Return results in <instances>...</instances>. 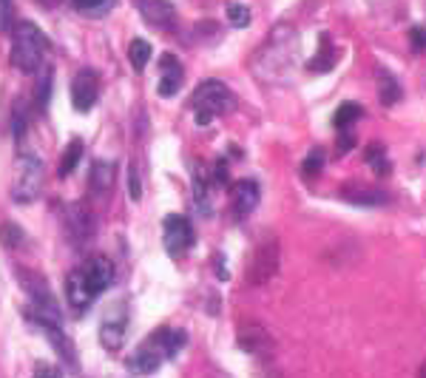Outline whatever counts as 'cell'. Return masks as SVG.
<instances>
[{
	"label": "cell",
	"instance_id": "cell-1",
	"mask_svg": "<svg viewBox=\"0 0 426 378\" xmlns=\"http://www.w3.org/2000/svg\"><path fill=\"white\" fill-rule=\"evenodd\" d=\"M298 46V34L290 26H276L270 29L267 43L256 52V71H259L265 80H273L279 74H284L293 63V52Z\"/></svg>",
	"mask_w": 426,
	"mask_h": 378
},
{
	"label": "cell",
	"instance_id": "cell-2",
	"mask_svg": "<svg viewBox=\"0 0 426 378\" xmlns=\"http://www.w3.org/2000/svg\"><path fill=\"white\" fill-rule=\"evenodd\" d=\"M49 40L31 20H20L15 29V40H12V63L20 71H37L46 63L49 54Z\"/></svg>",
	"mask_w": 426,
	"mask_h": 378
},
{
	"label": "cell",
	"instance_id": "cell-3",
	"mask_svg": "<svg viewBox=\"0 0 426 378\" xmlns=\"http://www.w3.org/2000/svg\"><path fill=\"white\" fill-rule=\"evenodd\" d=\"M191 106L196 111V125H210L216 117L236 108V94L219 80H205L202 86H196Z\"/></svg>",
	"mask_w": 426,
	"mask_h": 378
},
{
	"label": "cell",
	"instance_id": "cell-4",
	"mask_svg": "<svg viewBox=\"0 0 426 378\" xmlns=\"http://www.w3.org/2000/svg\"><path fill=\"white\" fill-rule=\"evenodd\" d=\"M43 182H46V168L43 162L31 154H23L17 162H15V174H12V199L17 205H31L40 191H43Z\"/></svg>",
	"mask_w": 426,
	"mask_h": 378
},
{
	"label": "cell",
	"instance_id": "cell-5",
	"mask_svg": "<svg viewBox=\"0 0 426 378\" xmlns=\"http://www.w3.org/2000/svg\"><path fill=\"white\" fill-rule=\"evenodd\" d=\"M193 225H191V219L188 217H182V214H170L168 219H165V225H162V242H165V250L174 259H179V256H185L188 250L193 247Z\"/></svg>",
	"mask_w": 426,
	"mask_h": 378
},
{
	"label": "cell",
	"instance_id": "cell-6",
	"mask_svg": "<svg viewBox=\"0 0 426 378\" xmlns=\"http://www.w3.org/2000/svg\"><path fill=\"white\" fill-rule=\"evenodd\" d=\"M276 270H279V239L270 236L256 247V254L247 265V284H265L276 276Z\"/></svg>",
	"mask_w": 426,
	"mask_h": 378
},
{
	"label": "cell",
	"instance_id": "cell-7",
	"mask_svg": "<svg viewBox=\"0 0 426 378\" xmlns=\"http://www.w3.org/2000/svg\"><path fill=\"white\" fill-rule=\"evenodd\" d=\"M66 228H68V236L77 247H85L89 242H94L97 236V219H94V211L85 202H71L66 208Z\"/></svg>",
	"mask_w": 426,
	"mask_h": 378
},
{
	"label": "cell",
	"instance_id": "cell-8",
	"mask_svg": "<svg viewBox=\"0 0 426 378\" xmlns=\"http://www.w3.org/2000/svg\"><path fill=\"white\" fill-rule=\"evenodd\" d=\"M97 97H100V74H97V68L85 66L71 80V103L80 114H85L97 106Z\"/></svg>",
	"mask_w": 426,
	"mask_h": 378
},
{
	"label": "cell",
	"instance_id": "cell-9",
	"mask_svg": "<svg viewBox=\"0 0 426 378\" xmlns=\"http://www.w3.org/2000/svg\"><path fill=\"white\" fill-rule=\"evenodd\" d=\"M165 361V353H162V333H151L148 339L137 347V353L128 358V370L131 372H140V375H151L159 370V364Z\"/></svg>",
	"mask_w": 426,
	"mask_h": 378
},
{
	"label": "cell",
	"instance_id": "cell-10",
	"mask_svg": "<svg viewBox=\"0 0 426 378\" xmlns=\"http://www.w3.org/2000/svg\"><path fill=\"white\" fill-rule=\"evenodd\" d=\"M80 270H82V279H85V284H89V290H91L94 299L114 284V276H117L114 262L108 256H91V259H85V265Z\"/></svg>",
	"mask_w": 426,
	"mask_h": 378
},
{
	"label": "cell",
	"instance_id": "cell-11",
	"mask_svg": "<svg viewBox=\"0 0 426 378\" xmlns=\"http://www.w3.org/2000/svg\"><path fill=\"white\" fill-rule=\"evenodd\" d=\"M125 333H128V307L117 305L114 310L105 313V319L100 324V344L105 350H119L125 342Z\"/></svg>",
	"mask_w": 426,
	"mask_h": 378
},
{
	"label": "cell",
	"instance_id": "cell-12",
	"mask_svg": "<svg viewBox=\"0 0 426 378\" xmlns=\"http://www.w3.org/2000/svg\"><path fill=\"white\" fill-rule=\"evenodd\" d=\"M182 80H185L182 63L177 60V54L165 52V54L159 57V86H156L159 97H174V94L182 89Z\"/></svg>",
	"mask_w": 426,
	"mask_h": 378
},
{
	"label": "cell",
	"instance_id": "cell-13",
	"mask_svg": "<svg viewBox=\"0 0 426 378\" xmlns=\"http://www.w3.org/2000/svg\"><path fill=\"white\" fill-rule=\"evenodd\" d=\"M230 196H233V214H236V219H247L256 208H259L262 191H259V182H256V180H239L233 185Z\"/></svg>",
	"mask_w": 426,
	"mask_h": 378
},
{
	"label": "cell",
	"instance_id": "cell-14",
	"mask_svg": "<svg viewBox=\"0 0 426 378\" xmlns=\"http://www.w3.org/2000/svg\"><path fill=\"white\" fill-rule=\"evenodd\" d=\"M66 299H68V307H71L74 316H82L85 310H89L91 299H94L91 290H89V284H85V279H82V270L80 268H74L66 276Z\"/></svg>",
	"mask_w": 426,
	"mask_h": 378
},
{
	"label": "cell",
	"instance_id": "cell-15",
	"mask_svg": "<svg viewBox=\"0 0 426 378\" xmlns=\"http://www.w3.org/2000/svg\"><path fill=\"white\" fill-rule=\"evenodd\" d=\"M338 196L350 205H358V208H381L390 202L387 191L369 188V185H344V188H338Z\"/></svg>",
	"mask_w": 426,
	"mask_h": 378
},
{
	"label": "cell",
	"instance_id": "cell-16",
	"mask_svg": "<svg viewBox=\"0 0 426 378\" xmlns=\"http://www.w3.org/2000/svg\"><path fill=\"white\" fill-rule=\"evenodd\" d=\"M137 9L142 15V20L148 26H156V29H170L177 20V12L170 6V0H137Z\"/></svg>",
	"mask_w": 426,
	"mask_h": 378
},
{
	"label": "cell",
	"instance_id": "cell-17",
	"mask_svg": "<svg viewBox=\"0 0 426 378\" xmlns=\"http://www.w3.org/2000/svg\"><path fill=\"white\" fill-rule=\"evenodd\" d=\"M375 86H378V100L381 106H398L404 100V89H401V82L398 77L390 71V68H383V66H375Z\"/></svg>",
	"mask_w": 426,
	"mask_h": 378
},
{
	"label": "cell",
	"instance_id": "cell-18",
	"mask_svg": "<svg viewBox=\"0 0 426 378\" xmlns=\"http://www.w3.org/2000/svg\"><path fill=\"white\" fill-rule=\"evenodd\" d=\"M364 162L372 168L375 177H390L392 174V159L387 154V145L378 143V140H372V143L364 145Z\"/></svg>",
	"mask_w": 426,
	"mask_h": 378
},
{
	"label": "cell",
	"instance_id": "cell-19",
	"mask_svg": "<svg viewBox=\"0 0 426 378\" xmlns=\"http://www.w3.org/2000/svg\"><path fill=\"white\" fill-rule=\"evenodd\" d=\"M89 188L94 196H108V191L114 188V165L97 159L91 165V174H89Z\"/></svg>",
	"mask_w": 426,
	"mask_h": 378
},
{
	"label": "cell",
	"instance_id": "cell-20",
	"mask_svg": "<svg viewBox=\"0 0 426 378\" xmlns=\"http://www.w3.org/2000/svg\"><path fill=\"white\" fill-rule=\"evenodd\" d=\"M335 63H338V49L332 46V40H330V34L327 31H321V52L307 63V71H318V74H327V71H332L335 68Z\"/></svg>",
	"mask_w": 426,
	"mask_h": 378
},
{
	"label": "cell",
	"instance_id": "cell-21",
	"mask_svg": "<svg viewBox=\"0 0 426 378\" xmlns=\"http://www.w3.org/2000/svg\"><path fill=\"white\" fill-rule=\"evenodd\" d=\"M71 9L82 17L103 20L117 9V0H71Z\"/></svg>",
	"mask_w": 426,
	"mask_h": 378
},
{
	"label": "cell",
	"instance_id": "cell-22",
	"mask_svg": "<svg viewBox=\"0 0 426 378\" xmlns=\"http://www.w3.org/2000/svg\"><path fill=\"white\" fill-rule=\"evenodd\" d=\"M239 344L247 353H259V350H267L270 347V335L259 324H242V330H239Z\"/></svg>",
	"mask_w": 426,
	"mask_h": 378
},
{
	"label": "cell",
	"instance_id": "cell-23",
	"mask_svg": "<svg viewBox=\"0 0 426 378\" xmlns=\"http://www.w3.org/2000/svg\"><path fill=\"white\" fill-rule=\"evenodd\" d=\"M361 117H364V108H361L358 103H344V106L335 111L332 122H335L338 131H355V122H358Z\"/></svg>",
	"mask_w": 426,
	"mask_h": 378
},
{
	"label": "cell",
	"instance_id": "cell-24",
	"mask_svg": "<svg viewBox=\"0 0 426 378\" xmlns=\"http://www.w3.org/2000/svg\"><path fill=\"white\" fill-rule=\"evenodd\" d=\"M159 333H162V353H165V358H177L182 353V347L188 344V333L185 330H168V327H162Z\"/></svg>",
	"mask_w": 426,
	"mask_h": 378
},
{
	"label": "cell",
	"instance_id": "cell-25",
	"mask_svg": "<svg viewBox=\"0 0 426 378\" xmlns=\"http://www.w3.org/2000/svg\"><path fill=\"white\" fill-rule=\"evenodd\" d=\"M193 199H196V208L202 211V217H213L210 185H207V180H202V171H199V168L193 171Z\"/></svg>",
	"mask_w": 426,
	"mask_h": 378
},
{
	"label": "cell",
	"instance_id": "cell-26",
	"mask_svg": "<svg viewBox=\"0 0 426 378\" xmlns=\"http://www.w3.org/2000/svg\"><path fill=\"white\" fill-rule=\"evenodd\" d=\"M151 43L148 40H142V37H137V40H131V46H128V60H131V66L137 68V71H142L145 66H148V60H151Z\"/></svg>",
	"mask_w": 426,
	"mask_h": 378
},
{
	"label": "cell",
	"instance_id": "cell-27",
	"mask_svg": "<svg viewBox=\"0 0 426 378\" xmlns=\"http://www.w3.org/2000/svg\"><path fill=\"white\" fill-rule=\"evenodd\" d=\"M80 157H82V143H80V140H71L68 148H66V154H63V159H60V177H63V180L71 177V174L77 171Z\"/></svg>",
	"mask_w": 426,
	"mask_h": 378
},
{
	"label": "cell",
	"instance_id": "cell-28",
	"mask_svg": "<svg viewBox=\"0 0 426 378\" xmlns=\"http://www.w3.org/2000/svg\"><path fill=\"white\" fill-rule=\"evenodd\" d=\"M23 242H26V233H23L20 225H15V222H3V225H0V245H3V247L17 250V247H23Z\"/></svg>",
	"mask_w": 426,
	"mask_h": 378
},
{
	"label": "cell",
	"instance_id": "cell-29",
	"mask_svg": "<svg viewBox=\"0 0 426 378\" xmlns=\"http://www.w3.org/2000/svg\"><path fill=\"white\" fill-rule=\"evenodd\" d=\"M321 171H324V148H313L302 162V177L316 180V177H321Z\"/></svg>",
	"mask_w": 426,
	"mask_h": 378
},
{
	"label": "cell",
	"instance_id": "cell-30",
	"mask_svg": "<svg viewBox=\"0 0 426 378\" xmlns=\"http://www.w3.org/2000/svg\"><path fill=\"white\" fill-rule=\"evenodd\" d=\"M225 15H228V23H230L233 29H244V26H250V20H253V15H250V9H247L244 3H228Z\"/></svg>",
	"mask_w": 426,
	"mask_h": 378
},
{
	"label": "cell",
	"instance_id": "cell-31",
	"mask_svg": "<svg viewBox=\"0 0 426 378\" xmlns=\"http://www.w3.org/2000/svg\"><path fill=\"white\" fill-rule=\"evenodd\" d=\"M49 97H52V68H43V74L37 80V89H34V100L40 108H46Z\"/></svg>",
	"mask_w": 426,
	"mask_h": 378
},
{
	"label": "cell",
	"instance_id": "cell-32",
	"mask_svg": "<svg viewBox=\"0 0 426 378\" xmlns=\"http://www.w3.org/2000/svg\"><path fill=\"white\" fill-rule=\"evenodd\" d=\"M128 196L134 202L142 199V182H140V174H137V162L128 165Z\"/></svg>",
	"mask_w": 426,
	"mask_h": 378
},
{
	"label": "cell",
	"instance_id": "cell-33",
	"mask_svg": "<svg viewBox=\"0 0 426 378\" xmlns=\"http://www.w3.org/2000/svg\"><path fill=\"white\" fill-rule=\"evenodd\" d=\"M358 137L355 131H338V143H335V157H347L353 148H355Z\"/></svg>",
	"mask_w": 426,
	"mask_h": 378
},
{
	"label": "cell",
	"instance_id": "cell-34",
	"mask_svg": "<svg viewBox=\"0 0 426 378\" xmlns=\"http://www.w3.org/2000/svg\"><path fill=\"white\" fill-rule=\"evenodd\" d=\"M228 180H230V162L222 157V159H216V168H213V182L228 185Z\"/></svg>",
	"mask_w": 426,
	"mask_h": 378
},
{
	"label": "cell",
	"instance_id": "cell-35",
	"mask_svg": "<svg viewBox=\"0 0 426 378\" xmlns=\"http://www.w3.org/2000/svg\"><path fill=\"white\" fill-rule=\"evenodd\" d=\"M31 378H63V370L60 367H54V364H37L34 367V375Z\"/></svg>",
	"mask_w": 426,
	"mask_h": 378
},
{
	"label": "cell",
	"instance_id": "cell-36",
	"mask_svg": "<svg viewBox=\"0 0 426 378\" xmlns=\"http://www.w3.org/2000/svg\"><path fill=\"white\" fill-rule=\"evenodd\" d=\"M409 40H412V46H415V49L426 52V29H423V26H415V29L409 31Z\"/></svg>",
	"mask_w": 426,
	"mask_h": 378
},
{
	"label": "cell",
	"instance_id": "cell-37",
	"mask_svg": "<svg viewBox=\"0 0 426 378\" xmlns=\"http://www.w3.org/2000/svg\"><path fill=\"white\" fill-rule=\"evenodd\" d=\"M23 134H26V114L20 117V108H15V137L23 140Z\"/></svg>",
	"mask_w": 426,
	"mask_h": 378
},
{
	"label": "cell",
	"instance_id": "cell-38",
	"mask_svg": "<svg viewBox=\"0 0 426 378\" xmlns=\"http://www.w3.org/2000/svg\"><path fill=\"white\" fill-rule=\"evenodd\" d=\"M213 259H216V273H219V279H228V270H225V265H222V254H216V256H213Z\"/></svg>",
	"mask_w": 426,
	"mask_h": 378
},
{
	"label": "cell",
	"instance_id": "cell-39",
	"mask_svg": "<svg viewBox=\"0 0 426 378\" xmlns=\"http://www.w3.org/2000/svg\"><path fill=\"white\" fill-rule=\"evenodd\" d=\"M0 9H12V0H0Z\"/></svg>",
	"mask_w": 426,
	"mask_h": 378
},
{
	"label": "cell",
	"instance_id": "cell-40",
	"mask_svg": "<svg viewBox=\"0 0 426 378\" xmlns=\"http://www.w3.org/2000/svg\"><path fill=\"white\" fill-rule=\"evenodd\" d=\"M418 378H426V361H423V367L418 370Z\"/></svg>",
	"mask_w": 426,
	"mask_h": 378
}]
</instances>
